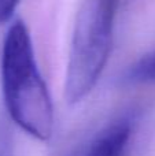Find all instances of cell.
<instances>
[{
  "label": "cell",
  "mask_w": 155,
  "mask_h": 156,
  "mask_svg": "<svg viewBox=\"0 0 155 156\" xmlns=\"http://www.w3.org/2000/svg\"><path fill=\"white\" fill-rule=\"evenodd\" d=\"M132 129L133 121L131 116H120L92 138L81 156H126Z\"/></svg>",
  "instance_id": "cell-3"
},
{
  "label": "cell",
  "mask_w": 155,
  "mask_h": 156,
  "mask_svg": "<svg viewBox=\"0 0 155 156\" xmlns=\"http://www.w3.org/2000/svg\"><path fill=\"white\" fill-rule=\"evenodd\" d=\"M125 81L131 83H155V51L135 62L126 71Z\"/></svg>",
  "instance_id": "cell-4"
},
{
  "label": "cell",
  "mask_w": 155,
  "mask_h": 156,
  "mask_svg": "<svg viewBox=\"0 0 155 156\" xmlns=\"http://www.w3.org/2000/svg\"><path fill=\"white\" fill-rule=\"evenodd\" d=\"M118 0H84L71 37L65 96L70 104L81 101L98 83L109 60Z\"/></svg>",
  "instance_id": "cell-2"
},
{
  "label": "cell",
  "mask_w": 155,
  "mask_h": 156,
  "mask_svg": "<svg viewBox=\"0 0 155 156\" xmlns=\"http://www.w3.org/2000/svg\"><path fill=\"white\" fill-rule=\"evenodd\" d=\"M19 0H0V25L10 21Z\"/></svg>",
  "instance_id": "cell-5"
},
{
  "label": "cell",
  "mask_w": 155,
  "mask_h": 156,
  "mask_svg": "<svg viewBox=\"0 0 155 156\" xmlns=\"http://www.w3.org/2000/svg\"><path fill=\"white\" fill-rule=\"evenodd\" d=\"M2 86L13 121L32 137L48 140L54 129V107L36 63L29 30L21 21L14 22L4 37Z\"/></svg>",
  "instance_id": "cell-1"
}]
</instances>
